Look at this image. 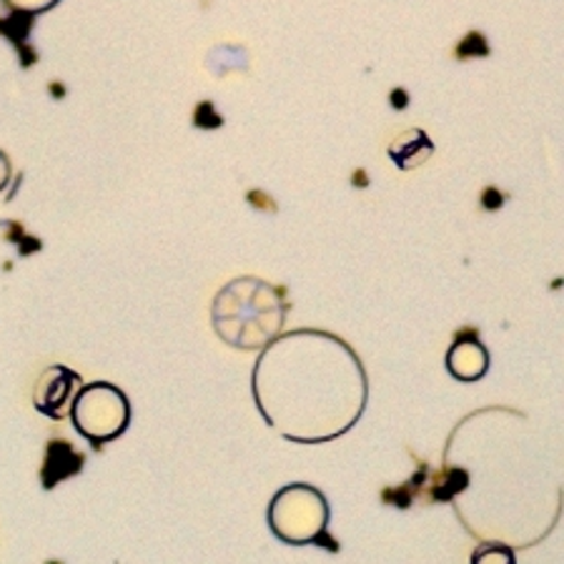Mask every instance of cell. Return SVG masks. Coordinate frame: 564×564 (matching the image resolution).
Here are the masks:
<instances>
[{
	"label": "cell",
	"instance_id": "6da1fadb",
	"mask_svg": "<svg viewBox=\"0 0 564 564\" xmlns=\"http://www.w3.org/2000/svg\"><path fill=\"white\" fill-rule=\"evenodd\" d=\"M259 414L286 442H334L367 412L369 377L347 341L322 329L279 334L251 375Z\"/></svg>",
	"mask_w": 564,
	"mask_h": 564
},
{
	"label": "cell",
	"instance_id": "7a4b0ae2",
	"mask_svg": "<svg viewBox=\"0 0 564 564\" xmlns=\"http://www.w3.org/2000/svg\"><path fill=\"white\" fill-rule=\"evenodd\" d=\"M284 291L257 276H239L218 291L212 324L218 339L239 351H261L286 324Z\"/></svg>",
	"mask_w": 564,
	"mask_h": 564
},
{
	"label": "cell",
	"instance_id": "3957f363",
	"mask_svg": "<svg viewBox=\"0 0 564 564\" xmlns=\"http://www.w3.org/2000/svg\"><path fill=\"white\" fill-rule=\"evenodd\" d=\"M269 530L289 547H322L339 552V542L329 534L332 507L322 489L304 481L281 487L269 502Z\"/></svg>",
	"mask_w": 564,
	"mask_h": 564
},
{
	"label": "cell",
	"instance_id": "277c9868",
	"mask_svg": "<svg viewBox=\"0 0 564 564\" xmlns=\"http://www.w3.org/2000/svg\"><path fill=\"white\" fill-rule=\"evenodd\" d=\"M70 422L94 449L121 436L131 424V402L111 381L80 384L70 402Z\"/></svg>",
	"mask_w": 564,
	"mask_h": 564
},
{
	"label": "cell",
	"instance_id": "5b68a950",
	"mask_svg": "<svg viewBox=\"0 0 564 564\" xmlns=\"http://www.w3.org/2000/svg\"><path fill=\"white\" fill-rule=\"evenodd\" d=\"M78 389H80V377L76 371L56 364V367H48L41 375L39 384H35L33 404L41 414L51 416V420H63Z\"/></svg>",
	"mask_w": 564,
	"mask_h": 564
},
{
	"label": "cell",
	"instance_id": "8992f818",
	"mask_svg": "<svg viewBox=\"0 0 564 564\" xmlns=\"http://www.w3.org/2000/svg\"><path fill=\"white\" fill-rule=\"evenodd\" d=\"M447 371L462 384H475L485 379L489 371V351L485 344L475 334L457 336L447 351Z\"/></svg>",
	"mask_w": 564,
	"mask_h": 564
},
{
	"label": "cell",
	"instance_id": "52a82bcc",
	"mask_svg": "<svg viewBox=\"0 0 564 564\" xmlns=\"http://www.w3.org/2000/svg\"><path fill=\"white\" fill-rule=\"evenodd\" d=\"M434 153V143L422 129H409L389 143V159L402 171L420 169Z\"/></svg>",
	"mask_w": 564,
	"mask_h": 564
},
{
	"label": "cell",
	"instance_id": "ba28073f",
	"mask_svg": "<svg viewBox=\"0 0 564 564\" xmlns=\"http://www.w3.org/2000/svg\"><path fill=\"white\" fill-rule=\"evenodd\" d=\"M471 564H517V554L507 544L489 542L471 552Z\"/></svg>",
	"mask_w": 564,
	"mask_h": 564
},
{
	"label": "cell",
	"instance_id": "9c48e42d",
	"mask_svg": "<svg viewBox=\"0 0 564 564\" xmlns=\"http://www.w3.org/2000/svg\"><path fill=\"white\" fill-rule=\"evenodd\" d=\"M18 18H35L56 8L61 0H0Z\"/></svg>",
	"mask_w": 564,
	"mask_h": 564
},
{
	"label": "cell",
	"instance_id": "30bf717a",
	"mask_svg": "<svg viewBox=\"0 0 564 564\" xmlns=\"http://www.w3.org/2000/svg\"><path fill=\"white\" fill-rule=\"evenodd\" d=\"M13 181V166H11V159L6 156V151H0V194L11 186Z\"/></svg>",
	"mask_w": 564,
	"mask_h": 564
}]
</instances>
